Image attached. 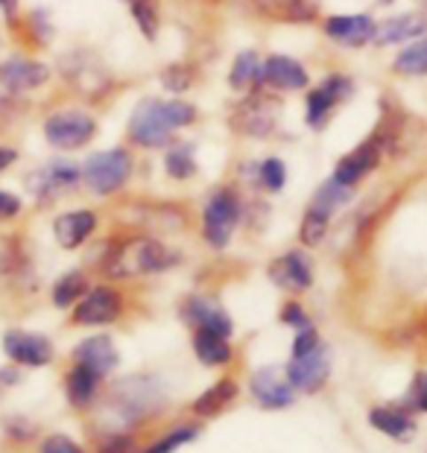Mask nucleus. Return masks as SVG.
Masks as SVG:
<instances>
[{
  "label": "nucleus",
  "instance_id": "obj_1",
  "mask_svg": "<svg viewBox=\"0 0 427 453\" xmlns=\"http://www.w3.org/2000/svg\"><path fill=\"white\" fill-rule=\"evenodd\" d=\"M176 264V255L167 246L159 243L155 237H129L120 243L109 246L105 255V275L109 278H138V275H152L164 273Z\"/></svg>",
  "mask_w": 427,
  "mask_h": 453
},
{
  "label": "nucleus",
  "instance_id": "obj_2",
  "mask_svg": "<svg viewBox=\"0 0 427 453\" xmlns=\"http://www.w3.org/2000/svg\"><path fill=\"white\" fill-rule=\"evenodd\" d=\"M240 196L235 190L222 188V190H214L211 199L206 202L202 208V237L211 249H226L231 234L240 223Z\"/></svg>",
  "mask_w": 427,
  "mask_h": 453
},
{
  "label": "nucleus",
  "instance_id": "obj_3",
  "mask_svg": "<svg viewBox=\"0 0 427 453\" xmlns=\"http://www.w3.org/2000/svg\"><path fill=\"white\" fill-rule=\"evenodd\" d=\"M164 403V389L155 378L135 374L123 378L112 387V407L120 412V418H144Z\"/></svg>",
  "mask_w": 427,
  "mask_h": 453
},
{
  "label": "nucleus",
  "instance_id": "obj_4",
  "mask_svg": "<svg viewBox=\"0 0 427 453\" xmlns=\"http://www.w3.org/2000/svg\"><path fill=\"white\" fill-rule=\"evenodd\" d=\"M129 173H132V156L123 147H114L105 152H94V156L85 161L82 179H85V185L91 188V194L109 196L126 185Z\"/></svg>",
  "mask_w": 427,
  "mask_h": 453
},
{
  "label": "nucleus",
  "instance_id": "obj_5",
  "mask_svg": "<svg viewBox=\"0 0 427 453\" xmlns=\"http://www.w3.org/2000/svg\"><path fill=\"white\" fill-rule=\"evenodd\" d=\"M129 138L132 143H138L144 150H159L167 147L173 138V127L167 120V109L161 100H141L135 105L132 118H129Z\"/></svg>",
  "mask_w": 427,
  "mask_h": 453
},
{
  "label": "nucleus",
  "instance_id": "obj_6",
  "mask_svg": "<svg viewBox=\"0 0 427 453\" xmlns=\"http://www.w3.org/2000/svg\"><path fill=\"white\" fill-rule=\"evenodd\" d=\"M94 134H97V120L80 109L53 111L44 120V138L56 150H80L85 143H91Z\"/></svg>",
  "mask_w": 427,
  "mask_h": 453
},
{
  "label": "nucleus",
  "instance_id": "obj_7",
  "mask_svg": "<svg viewBox=\"0 0 427 453\" xmlns=\"http://www.w3.org/2000/svg\"><path fill=\"white\" fill-rule=\"evenodd\" d=\"M352 94H354V82L348 80V76H343V73L325 76V80L307 94L305 123L310 129H325V123L331 120L334 109L337 105H343L345 100H352Z\"/></svg>",
  "mask_w": 427,
  "mask_h": 453
},
{
  "label": "nucleus",
  "instance_id": "obj_8",
  "mask_svg": "<svg viewBox=\"0 0 427 453\" xmlns=\"http://www.w3.org/2000/svg\"><path fill=\"white\" fill-rule=\"evenodd\" d=\"M284 369H287L290 383H293V389L314 395L328 383V374H331V354H328L325 345L319 342L314 351L293 357Z\"/></svg>",
  "mask_w": 427,
  "mask_h": 453
},
{
  "label": "nucleus",
  "instance_id": "obj_9",
  "mask_svg": "<svg viewBox=\"0 0 427 453\" xmlns=\"http://www.w3.org/2000/svg\"><path fill=\"white\" fill-rule=\"evenodd\" d=\"M123 313V298L114 287H91L80 302L74 304V322L94 327V325H112Z\"/></svg>",
  "mask_w": 427,
  "mask_h": 453
},
{
  "label": "nucleus",
  "instance_id": "obj_10",
  "mask_svg": "<svg viewBox=\"0 0 427 453\" xmlns=\"http://www.w3.org/2000/svg\"><path fill=\"white\" fill-rule=\"evenodd\" d=\"M249 392L267 410H284L293 403V383L287 378V369H281V365L258 369L249 380Z\"/></svg>",
  "mask_w": 427,
  "mask_h": 453
},
{
  "label": "nucleus",
  "instance_id": "obj_11",
  "mask_svg": "<svg viewBox=\"0 0 427 453\" xmlns=\"http://www.w3.org/2000/svg\"><path fill=\"white\" fill-rule=\"evenodd\" d=\"M82 179V170L76 167L71 161H50L47 167L35 170L30 179H27V185H30V194L38 199V202H47V199H56L65 190H71L80 185Z\"/></svg>",
  "mask_w": 427,
  "mask_h": 453
},
{
  "label": "nucleus",
  "instance_id": "obj_12",
  "mask_svg": "<svg viewBox=\"0 0 427 453\" xmlns=\"http://www.w3.org/2000/svg\"><path fill=\"white\" fill-rule=\"evenodd\" d=\"M4 351L12 363L30 365V369H42L53 360V342L42 334L30 331H6L4 334Z\"/></svg>",
  "mask_w": 427,
  "mask_h": 453
},
{
  "label": "nucleus",
  "instance_id": "obj_13",
  "mask_svg": "<svg viewBox=\"0 0 427 453\" xmlns=\"http://www.w3.org/2000/svg\"><path fill=\"white\" fill-rule=\"evenodd\" d=\"M50 80V67L44 62L35 59H21V56H12V59L0 62V85L9 94H27L35 91Z\"/></svg>",
  "mask_w": 427,
  "mask_h": 453
},
{
  "label": "nucleus",
  "instance_id": "obj_14",
  "mask_svg": "<svg viewBox=\"0 0 427 453\" xmlns=\"http://www.w3.org/2000/svg\"><path fill=\"white\" fill-rule=\"evenodd\" d=\"M381 143H377V138H369L366 143H361L357 150H352L348 156H343L337 161L334 167V181H339V185L345 188H354L361 185V181L372 173L377 164H381Z\"/></svg>",
  "mask_w": 427,
  "mask_h": 453
},
{
  "label": "nucleus",
  "instance_id": "obj_15",
  "mask_svg": "<svg viewBox=\"0 0 427 453\" xmlns=\"http://www.w3.org/2000/svg\"><path fill=\"white\" fill-rule=\"evenodd\" d=\"M237 132L249 134V138H267V134L276 132V123H278V109L273 105V100H264V97H252L246 103L237 105L235 118H231Z\"/></svg>",
  "mask_w": 427,
  "mask_h": 453
},
{
  "label": "nucleus",
  "instance_id": "obj_16",
  "mask_svg": "<svg viewBox=\"0 0 427 453\" xmlns=\"http://www.w3.org/2000/svg\"><path fill=\"white\" fill-rule=\"evenodd\" d=\"M260 82L276 91H302L307 88L310 76L302 62L276 53V56H267V62H260Z\"/></svg>",
  "mask_w": 427,
  "mask_h": 453
},
{
  "label": "nucleus",
  "instance_id": "obj_17",
  "mask_svg": "<svg viewBox=\"0 0 427 453\" xmlns=\"http://www.w3.org/2000/svg\"><path fill=\"white\" fill-rule=\"evenodd\" d=\"M377 24L372 15H331L325 21V35L343 47H363L375 42Z\"/></svg>",
  "mask_w": 427,
  "mask_h": 453
},
{
  "label": "nucleus",
  "instance_id": "obj_18",
  "mask_svg": "<svg viewBox=\"0 0 427 453\" xmlns=\"http://www.w3.org/2000/svg\"><path fill=\"white\" fill-rule=\"evenodd\" d=\"M269 278H273L281 290L305 293L310 290V284H314V269H310V260L305 257V252H287L278 260H273Z\"/></svg>",
  "mask_w": 427,
  "mask_h": 453
},
{
  "label": "nucleus",
  "instance_id": "obj_19",
  "mask_svg": "<svg viewBox=\"0 0 427 453\" xmlns=\"http://www.w3.org/2000/svg\"><path fill=\"white\" fill-rule=\"evenodd\" d=\"M74 363L89 365L91 372H97L100 378H105V374H112L114 369H118L120 357H118V349H114L112 336L97 334V336H89V340H82L80 345H76Z\"/></svg>",
  "mask_w": 427,
  "mask_h": 453
},
{
  "label": "nucleus",
  "instance_id": "obj_20",
  "mask_svg": "<svg viewBox=\"0 0 427 453\" xmlns=\"http://www.w3.org/2000/svg\"><path fill=\"white\" fill-rule=\"evenodd\" d=\"M182 316L193 331H208V334H220V336H231V331H235L231 316L222 311L220 304H214L208 298H199V296L184 304Z\"/></svg>",
  "mask_w": 427,
  "mask_h": 453
},
{
  "label": "nucleus",
  "instance_id": "obj_21",
  "mask_svg": "<svg viewBox=\"0 0 427 453\" xmlns=\"http://www.w3.org/2000/svg\"><path fill=\"white\" fill-rule=\"evenodd\" d=\"M97 228V214L89 208L67 211L53 219V237L62 249H80L85 240L94 234Z\"/></svg>",
  "mask_w": 427,
  "mask_h": 453
},
{
  "label": "nucleus",
  "instance_id": "obj_22",
  "mask_svg": "<svg viewBox=\"0 0 427 453\" xmlns=\"http://www.w3.org/2000/svg\"><path fill=\"white\" fill-rule=\"evenodd\" d=\"M427 33V15L424 12H404L395 18H386L384 24H377L375 44L390 47V44H407L415 38H424Z\"/></svg>",
  "mask_w": 427,
  "mask_h": 453
},
{
  "label": "nucleus",
  "instance_id": "obj_23",
  "mask_svg": "<svg viewBox=\"0 0 427 453\" xmlns=\"http://www.w3.org/2000/svg\"><path fill=\"white\" fill-rule=\"evenodd\" d=\"M100 380H103L100 374L91 372L89 365L74 363L65 378V395H67V401H71V407L76 410L91 407L97 401V392H100Z\"/></svg>",
  "mask_w": 427,
  "mask_h": 453
},
{
  "label": "nucleus",
  "instance_id": "obj_24",
  "mask_svg": "<svg viewBox=\"0 0 427 453\" xmlns=\"http://www.w3.org/2000/svg\"><path fill=\"white\" fill-rule=\"evenodd\" d=\"M369 424L395 441H410L415 436V421L410 418V412L398 407H375L369 412Z\"/></svg>",
  "mask_w": 427,
  "mask_h": 453
},
{
  "label": "nucleus",
  "instance_id": "obj_25",
  "mask_svg": "<svg viewBox=\"0 0 427 453\" xmlns=\"http://www.w3.org/2000/svg\"><path fill=\"white\" fill-rule=\"evenodd\" d=\"M235 398H237V383L229 380V378H222V380H217L211 389H206L197 401L190 403V412H193V416H199V418L220 416V412L226 410Z\"/></svg>",
  "mask_w": 427,
  "mask_h": 453
},
{
  "label": "nucleus",
  "instance_id": "obj_26",
  "mask_svg": "<svg viewBox=\"0 0 427 453\" xmlns=\"http://www.w3.org/2000/svg\"><path fill=\"white\" fill-rule=\"evenodd\" d=\"M264 15L281 18V21L305 24L316 18V0H252Z\"/></svg>",
  "mask_w": 427,
  "mask_h": 453
},
{
  "label": "nucleus",
  "instance_id": "obj_27",
  "mask_svg": "<svg viewBox=\"0 0 427 453\" xmlns=\"http://www.w3.org/2000/svg\"><path fill=\"white\" fill-rule=\"evenodd\" d=\"M193 354L206 365H229L231 357H235L229 345V336L208 334V331H193Z\"/></svg>",
  "mask_w": 427,
  "mask_h": 453
},
{
  "label": "nucleus",
  "instance_id": "obj_28",
  "mask_svg": "<svg viewBox=\"0 0 427 453\" xmlns=\"http://www.w3.org/2000/svg\"><path fill=\"white\" fill-rule=\"evenodd\" d=\"M255 82H260L258 53H252V50L237 53V59H235V65H231V71H229V85L235 91H249Z\"/></svg>",
  "mask_w": 427,
  "mask_h": 453
},
{
  "label": "nucleus",
  "instance_id": "obj_29",
  "mask_svg": "<svg viewBox=\"0 0 427 453\" xmlns=\"http://www.w3.org/2000/svg\"><path fill=\"white\" fill-rule=\"evenodd\" d=\"M352 196H354V188H345V185H339V181L328 179L325 185L316 190V196H314V202H310V208H316V211H322V214L334 217V211L348 205Z\"/></svg>",
  "mask_w": 427,
  "mask_h": 453
},
{
  "label": "nucleus",
  "instance_id": "obj_30",
  "mask_svg": "<svg viewBox=\"0 0 427 453\" xmlns=\"http://www.w3.org/2000/svg\"><path fill=\"white\" fill-rule=\"evenodd\" d=\"M85 293H89V278H85V273H80V269H74V273L62 275L59 281L53 284V304L74 307Z\"/></svg>",
  "mask_w": 427,
  "mask_h": 453
},
{
  "label": "nucleus",
  "instance_id": "obj_31",
  "mask_svg": "<svg viewBox=\"0 0 427 453\" xmlns=\"http://www.w3.org/2000/svg\"><path fill=\"white\" fill-rule=\"evenodd\" d=\"M392 67L404 76H427V38H415L395 56Z\"/></svg>",
  "mask_w": 427,
  "mask_h": 453
},
{
  "label": "nucleus",
  "instance_id": "obj_32",
  "mask_svg": "<svg viewBox=\"0 0 427 453\" xmlns=\"http://www.w3.org/2000/svg\"><path fill=\"white\" fill-rule=\"evenodd\" d=\"M164 167H167L170 179L184 181L197 173V158H193L188 143H173V147L167 150V156H164Z\"/></svg>",
  "mask_w": 427,
  "mask_h": 453
},
{
  "label": "nucleus",
  "instance_id": "obj_33",
  "mask_svg": "<svg viewBox=\"0 0 427 453\" xmlns=\"http://www.w3.org/2000/svg\"><path fill=\"white\" fill-rule=\"evenodd\" d=\"M197 436H199V427H193V424H182V427L164 433L161 439H155L152 445H147L141 453H176L179 448H184Z\"/></svg>",
  "mask_w": 427,
  "mask_h": 453
},
{
  "label": "nucleus",
  "instance_id": "obj_34",
  "mask_svg": "<svg viewBox=\"0 0 427 453\" xmlns=\"http://www.w3.org/2000/svg\"><path fill=\"white\" fill-rule=\"evenodd\" d=\"M328 226H331V217L322 214V211H316V208H307L305 219H302V228H299V237H302L305 246H319L328 234Z\"/></svg>",
  "mask_w": 427,
  "mask_h": 453
},
{
  "label": "nucleus",
  "instance_id": "obj_35",
  "mask_svg": "<svg viewBox=\"0 0 427 453\" xmlns=\"http://www.w3.org/2000/svg\"><path fill=\"white\" fill-rule=\"evenodd\" d=\"M255 181L264 190H269V194H278L281 188H284V181H287V167H284V161L281 158H267V161H260L258 167H255Z\"/></svg>",
  "mask_w": 427,
  "mask_h": 453
},
{
  "label": "nucleus",
  "instance_id": "obj_36",
  "mask_svg": "<svg viewBox=\"0 0 427 453\" xmlns=\"http://www.w3.org/2000/svg\"><path fill=\"white\" fill-rule=\"evenodd\" d=\"M161 85H164V88H167V91H173V94L188 91L190 85H193V67H190V65H184V62H176V65L164 67V73H161Z\"/></svg>",
  "mask_w": 427,
  "mask_h": 453
},
{
  "label": "nucleus",
  "instance_id": "obj_37",
  "mask_svg": "<svg viewBox=\"0 0 427 453\" xmlns=\"http://www.w3.org/2000/svg\"><path fill=\"white\" fill-rule=\"evenodd\" d=\"M132 18L138 21L144 38H152L159 35V12H155V6L150 0H132Z\"/></svg>",
  "mask_w": 427,
  "mask_h": 453
},
{
  "label": "nucleus",
  "instance_id": "obj_38",
  "mask_svg": "<svg viewBox=\"0 0 427 453\" xmlns=\"http://www.w3.org/2000/svg\"><path fill=\"white\" fill-rule=\"evenodd\" d=\"M164 109H167V120H170L173 132H176V129H184V127H190V123L197 120V109H193L190 103H184V100H170V103H164Z\"/></svg>",
  "mask_w": 427,
  "mask_h": 453
},
{
  "label": "nucleus",
  "instance_id": "obj_39",
  "mask_svg": "<svg viewBox=\"0 0 427 453\" xmlns=\"http://www.w3.org/2000/svg\"><path fill=\"white\" fill-rule=\"evenodd\" d=\"M38 453H89L80 441H74L65 433H53V436H44L42 445H38Z\"/></svg>",
  "mask_w": 427,
  "mask_h": 453
},
{
  "label": "nucleus",
  "instance_id": "obj_40",
  "mask_svg": "<svg viewBox=\"0 0 427 453\" xmlns=\"http://www.w3.org/2000/svg\"><path fill=\"white\" fill-rule=\"evenodd\" d=\"M97 453H135V439L129 433H109L105 439H100V445H97Z\"/></svg>",
  "mask_w": 427,
  "mask_h": 453
},
{
  "label": "nucleus",
  "instance_id": "obj_41",
  "mask_svg": "<svg viewBox=\"0 0 427 453\" xmlns=\"http://www.w3.org/2000/svg\"><path fill=\"white\" fill-rule=\"evenodd\" d=\"M281 322L290 325V327H296V331H302V327H310L307 313L302 311V304H296V302L284 304V311H281Z\"/></svg>",
  "mask_w": 427,
  "mask_h": 453
},
{
  "label": "nucleus",
  "instance_id": "obj_42",
  "mask_svg": "<svg viewBox=\"0 0 427 453\" xmlns=\"http://www.w3.org/2000/svg\"><path fill=\"white\" fill-rule=\"evenodd\" d=\"M18 214H21V199L15 194H9V190H0V223L18 217Z\"/></svg>",
  "mask_w": 427,
  "mask_h": 453
},
{
  "label": "nucleus",
  "instance_id": "obj_43",
  "mask_svg": "<svg viewBox=\"0 0 427 453\" xmlns=\"http://www.w3.org/2000/svg\"><path fill=\"white\" fill-rule=\"evenodd\" d=\"M410 398H413V407L427 412V372H422L419 378H415L413 389H410Z\"/></svg>",
  "mask_w": 427,
  "mask_h": 453
},
{
  "label": "nucleus",
  "instance_id": "obj_44",
  "mask_svg": "<svg viewBox=\"0 0 427 453\" xmlns=\"http://www.w3.org/2000/svg\"><path fill=\"white\" fill-rule=\"evenodd\" d=\"M15 161H18V152L12 147H0V173H4L6 167H12Z\"/></svg>",
  "mask_w": 427,
  "mask_h": 453
},
{
  "label": "nucleus",
  "instance_id": "obj_45",
  "mask_svg": "<svg viewBox=\"0 0 427 453\" xmlns=\"http://www.w3.org/2000/svg\"><path fill=\"white\" fill-rule=\"evenodd\" d=\"M0 12H4L9 21H12L15 12H18V0H0Z\"/></svg>",
  "mask_w": 427,
  "mask_h": 453
},
{
  "label": "nucleus",
  "instance_id": "obj_46",
  "mask_svg": "<svg viewBox=\"0 0 427 453\" xmlns=\"http://www.w3.org/2000/svg\"><path fill=\"white\" fill-rule=\"evenodd\" d=\"M381 4H392V0H381Z\"/></svg>",
  "mask_w": 427,
  "mask_h": 453
},
{
  "label": "nucleus",
  "instance_id": "obj_47",
  "mask_svg": "<svg viewBox=\"0 0 427 453\" xmlns=\"http://www.w3.org/2000/svg\"><path fill=\"white\" fill-rule=\"evenodd\" d=\"M0 103H4V100H0ZM0 109H4V105H0Z\"/></svg>",
  "mask_w": 427,
  "mask_h": 453
},
{
  "label": "nucleus",
  "instance_id": "obj_48",
  "mask_svg": "<svg viewBox=\"0 0 427 453\" xmlns=\"http://www.w3.org/2000/svg\"><path fill=\"white\" fill-rule=\"evenodd\" d=\"M129 4H132V0H129Z\"/></svg>",
  "mask_w": 427,
  "mask_h": 453
}]
</instances>
